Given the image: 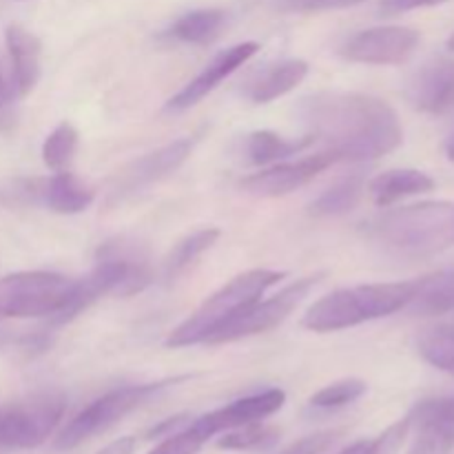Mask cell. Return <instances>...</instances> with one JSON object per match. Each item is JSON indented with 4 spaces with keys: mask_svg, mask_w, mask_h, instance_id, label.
<instances>
[{
    "mask_svg": "<svg viewBox=\"0 0 454 454\" xmlns=\"http://www.w3.org/2000/svg\"><path fill=\"white\" fill-rule=\"evenodd\" d=\"M300 115L315 142L337 162H368L393 153L403 142L399 115L386 100L366 93L322 91L300 102Z\"/></svg>",
    "mask_w": 454,
    "mask_h": 454,
    "instance_id": "1",
    "label": "cell"
},
{
    "mask_svg": "<svg viewBox=\"0 0 454 454\" xmlns=\"http://www.w3.org/2000/svg\"><path fill=\"white\" fill-rule=\"evenodd\" d=\"M151 282H153V273H151L145 248L136 239H109L98 248L91 273L82 279H75L71 300L49 322L51 326H65L102 297L136 295V293L145 291Z\"/></svg>",
    "mask_w": 454,
    "mask_h": 454,
    "instance_id": "2",
    "label": "cell"
},
{
    "mask_svg": "<svg viewBox=\"0 0 454 454\" xmlns=\"http://www.w3.org/2000/svg\"><path fill=\"white\" fill-rule=\"evenodd\" d=\"M368 238L402 257H430L454 244V202H419L381 213Z\"/></svg>",
    "mask_w": 454,
    "mask_h": 454,
    "instance_id": "3",
    "label": "cell"
},
{
    "mask_svg": "<svg viewBox=\"0 0 454 454\" xmlns=\"http://www.w3.org/2000/svg\"><path fill=\"white\" fill-rule=\"evenodd\" d=\"M415 282H393V284H362L333 291L315 301L306 310L304 328L313 333H337L372 319L388 317V315L406 310L415 295Z\"/></svg>",
    "mask_w": 454,
    "mask_h": 454,
    "instance_id": "4",
    "label": "cell"
},
{
    "mask_svg": "<svg viewBox=\"0 0 454 454\" xmlns=\"http://www.w3.org/2000/svg\"><path fill=\"white\" fill-rule=\"evenodd\" d=\"M279 279H284V273L269 269H255L238 275L220 291L207 297L180 326L173 328L171 335L167 337V346L168 348H186V346L207 344L220 328H224L248 306L255 304Z\"/></svg>",
    "mask_w": 454,
    "mask_h": 454,
    "instance_id": "5",
    "label": "cell"
},
{
    "mask_svg": "<svg viewBox=\"0 0 454 454\" xmlns=\"http://www.w3.org/2000/svg\"><path fill=\"white\" fill-rule=\"evenodd\" d=\"M184 381V377H173V380H160L151 381V384H136V386H122V388L109 390L106 395L98 397L96 402L89 403L84 411H80L65 428L58 433L56 450H74L80 443L87 439L96 437V434L105 433L111 426L118 424L120 419L131 415L133 411L142 408L168 390L171 386H177Z\"/></svg>",
    "mask_w": 454,
    "mask_h": 454,
    "instance_id": "6",
    "label": "cell"
},
{
    "mask_svg": "<svg viewBox=\"0 0 454 454\" xmlns=\"http://www.w3.org/2000/svg\"><path fill=\"white\" fill-rule=\"evenodd\" d=\"M75 288V279L49 270H20L0 278V319H53Z\"/></svg>",
    "mask_w": 454,
    "mask_h": 454,
    "instance_id": "7",
    "label": "cell"
},
{
    "mask_svg": "<svg viewBox=\"0 0 454 454\" xmlns=\"http://www.w3.org/2000/svg\"><path fill=\"white\" fill-rule=\"evenodd\" d=\"M67 399L56 390L29 397L0 408V448L31 450L47 442L65 415Z\"/></svg>",
    "mask_w": 454,
    "mask_h": 454,
    "instance_id": "8",
    "label": "cell"
},
{
    "mask_svg": "<svg viewBox=\"0 0 454 454\" xmlns=\"http://www.w3.org/2000/svg\"><path fill=\"white\" fill-rule=\"evenodd\" d=\"M319 279H322L319 273L309 275V278H301L297 282L288 284L284 291L269 297V300H257L255 304L242 310L238 317L231 319L224 328H220L207 344H231V341H239L244 337L273 331L304 301V297H309V293L317 286Z\"/></svg>",
    "mask_w": 454,
    "mask_h": 454,
    "instance_id": "9",
    "label": "cell"
},
{
    "mask_svg": "<svg viewBox=\"0 0 454 454\" xmlns=\"http://www.w3.org/2000/svg\"><path fill=\"white\" fill-rule=\"evenodd\" d=\"M191 151H193V140L182 137V140L160 146V149L151 151L142 158L131 160L111 177L109 200L118 202V200H124L127 195L137 193L145 186H151L153 182L171 176L173 171H177L189 160Z\"/></svg>",
    "mask_w": 454,
    "mask_h": 454,
    "instance_id": "10",
    "label": "cell"
},
{
    "mask_svg": "<svg viewBox=\"0 0 454 454\" xmlns=\"http://www.w3.org/2000/svg\"><path fill=\"white\" fill-rule=\"evenodd\" d=\"M419 31L411 27H375L348 38L341 56L362 65H402L419 47Z\"/></svg>",
    "mask_w": 454,
    "mask_h": 454,
    "instance_id": "11",
    "label": "cell"
},
{
    "mask_svg": "<svg viewBox=\"0 0 454 454\" xmlns=\"http://www.w3.org/2000/svg\"><path fill=\"white\" fill-rule=\"evenodd\" d=\"M335 162L337 158L331 151H319V153L301 158L297 162L275 164L264 171L253 173L239 182V189L247 191L248 195H257V198H282V195L306 186Z\"/></svg>",
    "mask_w": 454,
    "mask_h": 454,
    "instance_id": "12",
    "label": "cell"
},
{
    "mask_svg": "<svg viewBox=\"0 0 454 454\" xmlns=\"http://www.w3.org/2000/svg\"><path fill=\"white\" fill-rule=\"evenodd\" d=\"M257 51H260V44L257 43H239L224 49V51H220L193 80H191V82H186L184 87L167 102V111L177 114V111H186L191 109V106H195L200 100H204L213 89L220 87L222 80L229 78V75L235 74L239 67L247 65Z\"/></svg>",
    "mask_w": 454,
    "mask_h": 454,
    "instance_id": "13",
    "label": "cell"
},
{
    "mask_svg": "<svg viewBox=\"0 0 454 454\" xmlns=\"http://www.w3.org/2000/svg\"><path fill=\"white\" fill-rule=\"evenodd\" d=\"M417 111L428 115H443L454 109V58L437 56L426 62L406 91Z\"/></svg>",
    "mask_w": 454,
    "mask_h": 454,
    "instance_id": "14",
    "label": "cell"
},
{
    "mask_svg": "<svg viewBox=\"0 0 454 454\" xmlns=\"http://www.w3.org/2000/svg\"><path fill=\"white\" fill-rule=\"evenodd\" d=\"M284 403H286V393L279 388H269L264 393L235 399V402L226 403V406L217 408V411L198 417V421L207 430L208 437L213 439L215 434L229 433V430L239 428V426L257 424V421L269 419L270 415L282 411Z\"/></svg>",
    "mask_w": 454,
    "mask_h": 454,
    "instance_id": "15",
    "label": "cell"
},
{
    "mask_svg": "<svg viewBox=\"0 0 454 454\" xmlns=\"http://www.w3.org/2000/svg\"><path fill=\"white\" fill-rule=\"evenodd\" d=\"M9 60H12L13 91L18 98H27L40 80V60H43V44L31 31L20 25H9L4 31Z\"/></svg>",
    "mask_w": 454,
    "mask_h": 454,
    "instance_id": "16",
    "label": "cell"
},
{
    "mask_svg": "<svg viewBox=\"0 0 454 454\" xmlns=\"http://www.w3.org/2000/svg\"><path fill=\"white\" fill-rule=\"evenodd\" d=\"M93 200H96V193L91 186L84 184L78 176L69 171H58L56 176L40 180L38 202L60 215H75V213L87 211Z\"/></svg>",
    "mask_w": 454,
    "mask_h": 454,
    "instance_id": "17",
    "label": "cell"
},
{
    "mask_svg": "<svg viewBox=\"0 0 454 454\" xmlns=\"http://www.w3.org/2000/svg\"><path fill=\"white\" fill-rule=\"evenodd\" d=\"M433 189L434 180L419 168H390V171L372 177L368 184V193L377 207H390L399 200L428 193Z\"/></svg>",
    "mask_w": 454,
    "mask_h": 454,
    "instance_id": "18",
    "label": "cell"
},
{
    "mask_svg": "<svg viewBox=\"0 0 454 454\" xmlns=\"http://www.w3.org/2000/svg\"><path fill=\"white\" fill-rule=\"evenodd\" d=\"M306 75H309V62L301 58H288L278 65H270L260 78L253 80L248 87V98L257 105H269L300 87Z\"/></svg>",
    "mask_w": 454,
    "mask_h": 454,
    "instance_id": "19",
    "label": "cell"
},
{
    "mask_svg": "<svg viewBox=\"0 0 454 454\" xmlns=\"http://www.w3.org/2000/svg\"><path fill=\"white\" fill-rule=\"evenodd\" d=\"M406 310L417 317H439L454 310V269H443L417 279L415 295Z\"/></svg>",
    "mask_w": 454,
    "mask_h": 454,
    "instance_id": "20",
    "label": "cell"
},
{
    "mask_svg": "<svg viewBox=\"0 0 454 454\" xmlns=\"http://www.w3.org/2000/svg\"><path fill=\"white\" fill-rule=\"evenodd\" d=\"M217 238H220V231L211 229V226H208V229H200L195 231V233L182 238L180 242L168 251L167 260H164L162 264L164 279L173 282V279L180 278L182 273H186V270H189L191 266L204 255V253L211 251V248L215 247Z\"/></svg>",
    "mask_w": 454,
    "mask_h": 454,
    "instance_id": "21",
    "label": "cell"
},
{
    "mask_svg": "<svg viewBox=\"0 0 454 454\" xmlns=\"http://www.w3.org/2000/svg\"><path fill=\"white\" fill-rule=\"evenodd\" d=\"M226 13L222 9H195L173 22L168 34L186 44H211L222 34Z\"/></svg>",
    "mask_w": 454,
    "mask_h": 454,
    "instance_id": "22",
    "label": "cell"
},
{
    "mask_svg": "<svg viewBox=\"0 0 454 454\" xmlns=\"http://www.w3.org/2000/svg\"><path fill=\"white\" fill-rule=\"evenodd\" d=\"M310 145H315L310 136L300 137V140H288L275 131H253L247 137V155L251 164H273L278 160L297 155L300 151L309 149Z\"/></svg>",
    "mask_w": 454,
    "mask_h": 454,
    "instance_id": "23",
    "label": "cell"
},
{
    "mask_svg": "<svg viewBox=\"0 0 454 454\" xmlns=\"http://www.w3.org/2000/svg\"><path fill=\"white\" fill-rule=\"evenodd\" d=\"M364 193V177L348 176L337 180L335 184L328 186L315 202H310L309 213L313 217H340L353 211L357 207L359 198Z\"/></svg>",
    "mask_w": 454,
    "mask_h": 454,
    "instance_id": "24",
    "label": "cell"
},
{
    "mask_svg": "<svg viewBox=\"0 0 454 454\" xmlns=\"http://www.w3.org/2000/svg\"><path fill=\"white\" fill-rule=\"evenodd\" d=\"M417 350L430 366L454 377V326L426 328L417 337Z\"/></svg>",
    "mask_w": 454,
    "mask_h": 454,
    "instance_id": "25",
    "label": "cell"
},
{
    "mask_svg": "<svg viewBox=\"0 0 454 454\" xmlns=\"http://www.w3.org/2000/svg\"><path fill=\"white\" fill-rule=\"evenodd\" d=\"M78 129L71 122H60L43 145V162L51 171H69L78 151Z\"/></svg>",
    "mask_w": 454,
    "mask_h": 454,
    "instance_id": "26",
    "label": "cell"
},
{
    "mask_svg": "<svg viewBox=\"0 0 454 454\" xmlns=\"http://www.w3.org/2000/svg\"><path fill=\"white\" fill-rule=\"evenodd\" d=\"M279 439V430L269 428V426H262V421L257 424H247L239 426V428L229 430L224 437L217 442V446L222 450L231 452H244V450H262V448H270Z\"/></svg>",
    "mask_w": 454,
    "mask_h": 454,
    "instance_id": "27",
    "label": "cell"
},
{
    "mask_svg": "<svg viewBox=\"0 0 454 454\" xmlns=\"http://www.w3.org/2000/svg\"><path fill=\"white\" fill-rule=\"evenodd\" d=\"M366 390V381L350 377V380H340L335 384H328L326 388L317 390L309 403L315 411H337V408H344L362 399Z\"/></svg>",
    "mask_w": 454,
    "mask_h": 454,
    "instance_id": "28",
    "label": "cell"
},
{
    "mask_svg": "<svg viewBox=\"0 0 454 454\" xmlns=\"http://www.w3.org/2000/svg\"><path fill=\"white\" fill-rule=\"evenodd\" d=\"M417 437L412 442L408 454H450L454 448V426L437 424H417Z\"/></svg>",
    "mask_w": 454,
    "mask_h": 454,
    "instance_id": "29",
    "label": "cell"
},
{
    "mask_svg": "<svg viewBox=\"0 0 454 454\" xmlns=\"http://www.w3.org/2000/svg\"><path fill=\"white\" fill-rule=\"evenodd\" d=\"M208 439L211 437H208L207 430L200 426L198 419H193L177 433L167 434L164 442L155 446L149 454H198Z\"/></svg>",
    "mask_w": 454,
    "mask_h": 454,
    "instance_id": "30",
    "label": "cell"
},
{
    "mask_svg": "<svg viewBox=\"0 0 454 454\" xmlns=\"http://www.w3.org/2000/svg\"><path fill=\"white\" fill-rule=\"evenodd\" d=\"M408 417H411L412 426L428 424V421L454 426V395L439 399H426V402L417 403Z\"/></svg>",
    "mask_w": 454,
    "mask_h": 454,
    "instance_id": "31",
    "label": "cell"
},
{
    "mask_svg": "<svg viewBox=\"0 0 454 454\" xmlns=\"http://www.w3.org/2000/svg\"><path fill=\"white\" fill-rule=\"evenodd\" d=\"M411 428H412L411 417H403V419H399L397 424L386 428L375 442H368L364 454H397L402 450L403 443H406Z\"/></svg>",
    "mask_w": 454,
    "mask_h": 454,
    "instance_id": "32",
    "label": "cell"
},
{
    "mask_svg": "<svg viewBox=\"0 0 454 454\" xmlns=\"http://www.w3.org/2000/svg\"><path fill=\"white\" fill-rule=\"evenodd\" d=\"M275 9L279 12H300V13H313V12H331V9H346L362 4L366 0H270Z\"/></svg>",
    "mask_w": 454,
    "mask_h": 454,
    "instance_id": "33",
    "label": "cell"
},
{
    "mask_svg": "<svg viewBox=\"0 0 454 454\" xmlns=\"http://www.w3.org/2000/svg\"><path fill=\"white\" fill-rule=\"evenodd\" d=\"M340 437L341 433H337V430H324V433H315L300 439V442H295L279 454H324L335 446Z\"/></svg>",
    "mask_w": 454,
    "mask_h": 454,
    "instance_id": "34",
    "label": "cell"
},
{
    "mask_svg": "<svg viewBox=\"0 0 454 454\" xmlns=\"http://www.w3.org/2000/svg\"><path fill=\"white\" fill-rule=\"evenodd\" d=\"M16 127V102H13V87L4 78L0 69V136H7Z\"/></svg>",
    "mask_w": 454,
    "mask_h": 454,
    "instance_id": "35",
    "label": "cell"
},
{
    "mask_svg": "<svg viewBox=\"0 0 454 454\" xmlns=\"http://www.w3.org/2000/svg\"><path fill=\"white\" fill-rule=\"evenodd\" d=\"M443 3H448V0H381L380 12L384 16H397V13L415 12V9L439 7Z\"/></svg>",
    "mask_w": 454,
    "mask_h": 454,
    "instance_id": "36",
    "label": "cell"
},
{
    "mask_svg": "<svg viewBox=\"0 0 454 454\" xmlns=\"http://www.w3.org/2000/svg\"><path fill=\"white\" fill-rule=\"evenodd\" d=\"M136 450V439L133 437H120L115 442H111L109 446L102 448L100 452L96 454H133Z\"/></svg>",
    "mask_w": 454,
    "mask_h": 454,
    "instance_id": "37",
    "label": "cell"
},
{
    "mask_svg": "<svg viewBox=\"0 0 454 454\" xmlns=\"http://www.w3.org/2000/svg\"><path fill=\"white\" fill-rule=\"evenodd\" d=\"M366 443L368 442H357L353 443V446L346 448V450H341L340 454H364V450H366Z\"/></svg>",
    "mask_w": 454,
    "mask_h": 454,
    "instance_id": "38",
    "label": "cell"
},
{
    "mask_svg": "<svg viewBox=\"0 0 454 454\" xmlns=\"http://www.w3.org/2000/svg\"><path fill=\"white\" fill-rule=\"evenodd\" d=\"M446 155H448V160H450V162H454V136H452V140L448 142V146H446Z\"/></svg>",
    "mask_w": 454,
    "mask_h": 454,
    "instance_id": "39",
    "label": "cell"
},
{
    "mask_svg": "<svg viewBox=\"0 0 454 454\" xmlns=\"http://www.w3.org/2000/svg\"><path fill=\"white\" fill-rule=\"evenodd\" d=\"M448 49H450V51L454 53V34L450 35V40H448Z\"/></svg>",
    "mask_w": 454,
    "mask_h": 454,
    "instance_id": "40",
    "label": "cell"
}]
</instances>
